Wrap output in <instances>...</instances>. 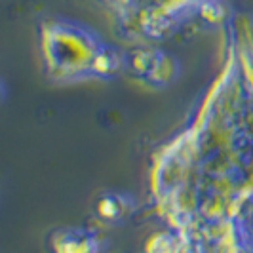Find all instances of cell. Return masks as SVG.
I'll return each mask as SVG.
<instances>
[{"mask_svg": "<svg viewBox=\"0 0 253 253\" xmlns=\"http://www.w3.org/2000/svg\"><path fill=\"white\" fill-rule=\"evenodd\" d=\"M38 44L44 71L55 82L111 80L126 71L124 51L73 19H46L38 31Z\"/></svg>", "mask_w": 253, "mask_h": 253, "instance_id": "cell-2", "label": "cell"}, {"mask_svg": "<svg viewBox=\"0 0 253 253\" xmlns=\"http://www.w3.org/2000/svg\"><path fill=\"white\" fill-rule=\"evenodd\" d=\"M120 27L133 35H158L192 13L202 12L211 0H103Z\"/></svg>", "mask_w": 253, "mask_h": 253, "instance_id": "cell-4", "label": "cell"}, {"mask_svg": "<svg viewBox=\"0 0 253 253\" xmlns=\"http://www.w3.org/2000/svg\"><path fill=\"white\" fill-rule=\"evenodd\" d=\"M93 210L103 225L120 227L137 213V198L126 190H105L97 196Z\"/></svg>", "mask_w": 253, "mask_h": 253, "instance_id": "cell-7", "label": "cell"}, {"mask_svg": "<svg viewBox=\"0 0 253 253\" xmlns=\"http://www.w3.org/2000/svg\"><path fill=\"white\" fill-rule=\"evenodd\" d=\"M126 69L137 80L158 88L171 84L179 75L177 61L169 53L156 48H137L126 53Z\"/></svg>", "mask_w": 253, "mask_h": 253, "instance_id": "cell-5", "label": "cell"}, {"mask_svg": "<svg viewBox=\"0 0 253 253\" xmlns=\"http://www.w3.org/2000/svg\"><path fill=\"white\" fill-rule=\"evenodd\" d=\"M145 253H253L248 217L200 227H169L152 236Z\"/></svg>", "mask_w": 253, "mask_h": 253, "instance_id": "cell-3", "label": "cell"}, {"mask_svg": "<svg viewBox=\"0 0 253 253\" xmlns=\"http://www.w3.org/2000/svg\"><path fill=\"white\" fill-rule=\"evenodd\" d=\"M151 194L169 227H200L253 210V21L227 27L225 65L196 113L156 152Z\"/></svg>", "mask_w": 253, "mask_h": 253, "instance_id": "cell-1", "label": "cell"}, {"mask_svg": "<svg viewBox=\"0 0 253 253\" xmlns=\"http://www.w3.org/2000/svg\"><path fill=\"white\" fill-rule=\"evenodd\" d=\"M107 240L99 230L82 225L55 228L48 236L50 253H103Z\"/></svg>", "mask_w": 253, "mask_h": 253, "instance_id": "cell-6", "label": "cell"}]
</instances>
